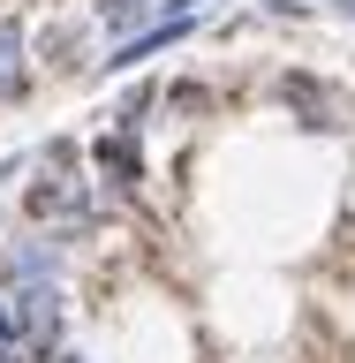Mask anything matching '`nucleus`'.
Segmentation results:
<instances>
[{
    "mask_svg": "<svg viewBox=\"0 0 355 363\" xmlns=\"http://www.w3.org/2000/svg\"><path fill=\"white\" fill-rule=\"evenodd\" d=\"M53 363H84V356H53Z\"/></svg>",
    "mask_w": 355,
    "mask_h": 363,
    "instance_id": "7",
    "label": "nucleus"
},
{
    "mask_svg": "<svg viewBox=\"0 0 355 363\" xmlns=\"http://www.w3.org/2000/svg\"><path fill=\"white\" fill-rule=\"evenodd\" d=\"M280 99H288V106L303 113V129H340V121H348V106H340V91L310 84V76H288V84H280Z\"/></svg>",
    "mask_w": 355,
    "mask_h": 363,
    "instance_id": "3",
    "label": "nucleus"
},
{
    "mask_svg": "<svg viewBox=\"0 0 355 363\" xmlns=\"http://www.w3.org/2000/svg\"><path fill=\"white\" fill-rule=\"evenodd\" d=\"M0 99H30V38L16 16H0Z\"/></svg>",
    "mask_w": 355,
    "mask_h": 363,
    "instance_id": "5",
    "label": "nucleus"
},
{
    "mask_svg": "<svg viewBox=\"0 0 355 363\" xmlns=\"http://www.w3.org/2000/svg\"><path fill=\"white\" fill-rule=\"evenodd\" d=\"M38 280H61V235H23L0 257V288H38Z\"/></svg>",
    "mask_w": 355,
    "mask_h": 363,
    "instance_id": "2",
    "label": "nucleus"
},
{
    "mask_svg": "<svg viewBox=\"0 0 355 363\" xmlns=\"http://www.w3.org/2000/svg\"><path fill=\"white\" fill-rule=\"evenodd\" d=\"M152 8H159V0H98V23H106V30H121V38H129L136 23H152Z\"/></svg>",
    "mask_w": 355,
    "mask_h": 363,
    "instance_id": "6",
    "label": "nucleus"
},
{
    "mask_svg": "<svg viewBox=\"0 0 355 363\" xmlns=\"http://www.w3.org/2000/svg\"><path fill=\"white\" fill-rule=\"evenodd\" d=\"M53 174L45 182H30V220L45 227V235H61V242H76V227H91L98 220V204H91V182H76V144H53Z\"/></svg>",
    "mask_w": 355,
    "mask_h": 363,
    "instance_id": "1",
    "label": "nucleus"
},
{
    "mask_svg": "<svg viewBox=\"0 0 355 363\" xmlns=\"http://www.w3.org/2000/svg\"><path fill=\"white\" fill-rule=\"evenodd\" d=\"M91 167H98L113 189H136V182H144V152H136V136H129V129L98 136V144H91Z\"/></svg>",
    "mask_w": 355,
    "mask_h": 363,
    "instance_id": "4",
    "label": "nucleus"
}]
</instances>
